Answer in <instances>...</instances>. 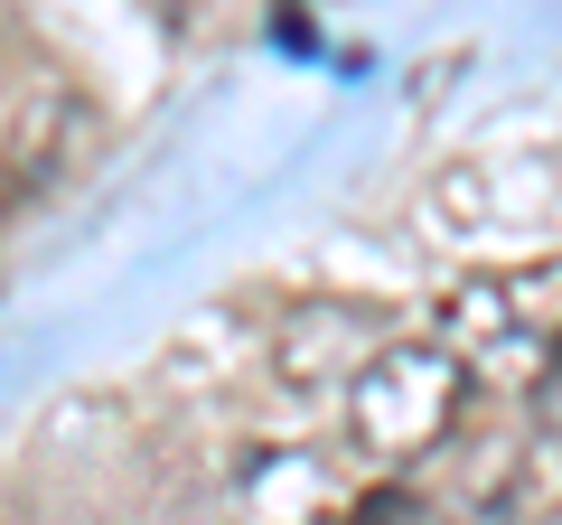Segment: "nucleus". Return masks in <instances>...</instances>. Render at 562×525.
<instances>
[{
    "instance_id": "f257e3e1",
    "label": "nucleus",
    "mask_w": 562,
    "mask_h": 525,
    "mask_svg": "<svg viewBox=\"0 0 562 525\" xmlns=\"http://www.w3.org/2000/svg\"><path fill=\"white\" fill-rule=\"evenodd\" d=\"M460 366H450V347H375V357L347 376V442L366 450V460H422V450L441 442L450 423H460Z\"/></svg>"
},
{
    "instance_id": "f03ea898",
    "label": "nucleus",
    "mask_w": 562,
    "mask_h": 525,
    "mask_svg": "<svg viewBox=\"0 0 562 525\" xmlns=\"http://www.w3.org/2000/svg\"><path fill=\"white\" fill-rule=\"evenodd\" d=\"M535 404H543V413H553V423H562V338H553V357L535 366Z\"/></svg>"
}]
</instances>
